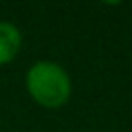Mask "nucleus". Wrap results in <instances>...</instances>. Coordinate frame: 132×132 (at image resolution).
I'll return each instance as SVG.
<instances>
[{
  "instance_id": "nucleus-2",
  "label": "nucleus",
  "mask_w": 132,
  "mask_h": 132,
  "mask_svg": "<svg viewBox=\"0 0 132 132\" xmlns=\"http://www.w3.org/2000/svg\"><path fill=\"white\" fill-rule=\"evenodd\" d=\"M21 49V31L10 21H0V66L12 62Z\"/></svg>"
},
{
  "instance_id": "nucleus-1",
  "label": "nucleus",
  "mask_w": 132,
  "mask_h": 132,
  "mask_svg": "<svg viewBox=\"0 0 132 132\" xmlns=\"http://www.w3.org/2000/svg\"><path fill=\"white\" fill-rule=\"evenodd\" d=\"M27 93L45 109H58L68 103L72 95V80L60 64L53 60H39L25 76Z\"/></svg>"
}]
</instances>
